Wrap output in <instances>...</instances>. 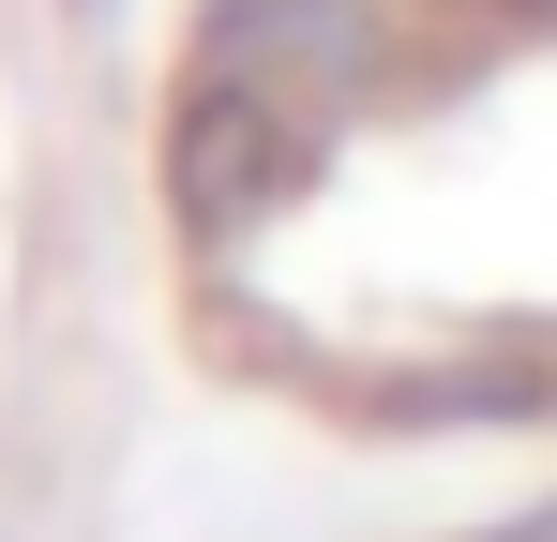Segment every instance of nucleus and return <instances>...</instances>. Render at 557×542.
Masks as SVG:
<instances>
[{"mask_svg":"<svg viewBox=\"0 0 557 542\" xmlns=\"http://www.w3.org/2000/svg\"><path fill=\"white\" fill-rule=\"evenodd\" d=\"M482 542H557V497H543V513H512V528H482Z\"/></svg>","mask_w":557,"mask_h":542,"instance_id":"f03ea898","label":"nucleus"},{"mask_svg":"<svg viewBox=\"0 0 557 542\" xmlns=\"http://www.w3.org/2000/svg\"><path fill=\"white\" fill-rule=\"evenodd\" d=\"M392 15L376 0H211V76L226 90H362Z\"/></svg>","mask_w":557,"mask_h":542,"instance_id":"f257e3e1","label":"nucleus"}]
</instances>
